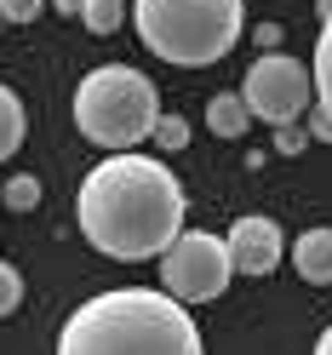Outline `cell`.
<instances>
[{
    "mask_svg": "<svg viewBox=\"0 0 332 355\" xmlns=\"http://www.w3.org/2000/svg\"><path fill=\"white\" fill-rule=\"evenodd\" d=\"M184 184L178 172L155 155L132 149V155H109L75 189V224L103 258L115 263H161L166 247L184 235Z\"/></svg>",
    "mask_w": 332,
    "mask_h": 355,
    "instance_id": "cell-1",
    "label": "cell"
},
{
    "mask_svg": "<svg viewBox=\"0 0 332 355\" xmlns=\"http://www.w3.org/2000/svg\"><path fill=\"white\" fill-rule=\"evenodd\" d=\"M58 355H207L189 304L155 286H109L58 332Z\"/></svg>",
    "mask_w": 332,
    "mask_h": 355,
    "instance_id": "cell-2",
    "label": "cell"
},
{
    "mask_svg": "<svg viewBox=\"0 0 332 355\" xmlns=\"http://www.w3.org/2000/svg\"><path fill=\"white\" fill-rule=\"evenodd\" d=\"M132 24H138V40L161 63L207 69L241 40L247 6L241 0H138Z\"/></svg>",
    "mask_w": 332,
    "mask_h": 355,
    "instance_id": "cell-3",
    "label": "cell"
},
{
    "mask_svg": "<svg viewBox=\"0 0 332 355\" xmlns=\"http://www.w3.org/2000/svg\"><path fill=\"white\" fill-rule=\"evenodd\" d=\"M161 121V92L155 80L138 75L132 63H98L92 75L75 86V126L109 155H132L143 138H155Z\"/></svg>",
    "mask_w": 332,
    "mask_h": 355,
    "instance_id": "cell-4",
    "label": "cell"
},
{
    "mask_svg": "<svg viewBox=\"0 0 332 355\" xmlns=\"http://www.w3.org/2000/svg\"><path fill=\"white\" fill-rule=\"evenodd\" d=\"M229 275H235L229 241L212 235V230H184L166 247V258H161V293H172L178 304H212V298H224L229 293Z\"/></svg>",
    "mask_w": 332,
    "mask_h": 355,
    "instance_id": "cell-5",
    "label": "cell"
},
{
    "mask_svg": "<svg viewBox=\"0 0 332 355\" xmlns=\"http://www.w3.org/2000/svg\"><path fill=\"white\" fill-rule=\"evenodd\" d=\"M241 98H247L252 121H270L275 132L281 126H298L309 109H315V69L286 52H263L247 80H241Z\"/></svg>",
    "mask_w": 332,
    "mask_h": 355,
    "instance_id": "cell-6",
    "label": "cell"
},
{
    "mask_svg": "<svg viewBox=\"0 0 332 355\" xmlns=\"http://www.w3.org/2000/svg\"><path fill=\"white\" fill-rule=\"evenodd\" d=\"M286 252V241H281V224L275 218H235L229 224V258H235V275H275V263Z\"/></svg>",
    "mask_w": 332,
    "mask_h": 355,
    "instance_id": "cell-7",
    "label": "cell"
},
{
    "mask_svg": "<svg viewBox=\"0 0 332 355\" xmlns=\"http://www.w3.org/2000/svg\"><path fill=\"white\" fill-rule=\"evenodd\" d=\"M292 270L309 281V286H332V230H304L292 241Z\"/></svg>",
    "mask_w": 332,
    "mask_h": 355,
    "instance_id": "cell-8",
    "label": "cell"
},
{
    "mask_svg": "<svg viewBox=\"0 0 332 355\" xmlns=\"http://www.w3.org/2000/svg\"><path fill=\"white\" fill-rule=\"evenodd\" d=\"M207 126L218 132V138H241V132L252 126V109H247V98H241V92H218V98L207 103Z\"/></svg>",
    "mask_w": 332,
    "mask_h": 355,
    "instance_id": "cell-9",
    "label": "cell"
},
{
    "mask_svg": "<svg viewBox=\"0 0 332 355\" xmlns=\"http://www.w3.org/2000/svg\"><path fill=\"white\" fill-rule=\"evenodd\" d=\"M315 109L332 121V12L321 17V29H315Z\"/></svg>",
    "mask_w": 332,
    "mask_h": 355,
    "instance_id": "cell-10",
    "label": "cell"
},
{
    "mask_svg": "<svg viewBox=\"0 0 332 355\" xmlns=\"http://www.w3.org/2000/svg\"><path fill=\"white\" fill-rule=\"evenodd\" d=\"M29 132V115H24V98L12 92V86H0V161H12L17 144H24Z\"/></svg>",
    "mask_w": 332,
    "mask_h": 355,
    "instance_id": "cell-11",
    "label": "cell"
},
{
    "mask_svg": "<svg viewBox=\"0 0 332 355\" xmlns=\"http://www.w3.org/2000/svg\"><path fill=\"white\" fill-rule=\"evenodd\" d=\"M80 24L92 35H115L126 24V0H80Z\"/></svg>",
    "mask_w": 332,
    "mask_h": 355,
    "instance_id": "cell-12",
    "label": "cell"
},
{
    "mask_svg": "<svg viewBox=\"0 0 332 355\" xmlns=\"http://www.w3.org/2000/svg\"><path fill=\"white\" fill-rule=\"evenodd\" d=\"M0 207H6V212H35V207H40V184H35L29 172H17L12 184L0 189Z\"/></svg>",
    "mask_w": 332,
    "mask_h": 355,
    "instance_id": "cell-13",
    "label": "cell"
},
{
    "mask_svg": "<svg viewBox=\"0 0 332 355\" xmlns=\"http://www.w3.org/2000/svg\"><path fill=\"white\" fill-rule=\"evenodd\" d=\"M17 304H24V275H17L12 263H0V321H6Z\"/></svg>",
    "mask_w": 332,
    "mask_h": 355,
    "instance_id": "cell-14",
    "label": "cell"
},
{
    "mask_svg": "<svg viewBox=\"0 0 332 355\" xmlns=\"http://www.w3.org/2000/svg\"><path fill=\"white\" fill-rule=\"evenodd\" d=\"M155 144H161V149H184V144H189L184 115H161V121H155Z\"/></svg>",
    "mask_w": 332,
    "mask_h": 355,
    "instance_id": "cell-15",
    "label": "cell"
},
{
    "mask_svg": "<svg viewBox=\"0 0 332 355\" xmlns=\"http://www.w3.org/2000/svg\"><path fill=\"white\" fill-rule=\"evenodd\" d=\"M0 17H6V24H35L40 0H0Z\"/></svg>",
    "mask_w": 332,
    "mask_h": 355,
    "instance_id": "cell-16",
    "label": "cell"
},
{
    "mask_svg": "<svg viewBox=\"0 0 332 355\" xmlns=\"http://www.w3.org/2000/svg\"><path fill=\"white\" fill-rule=\"evenodd\" d=\"M309 138H321V144H332V121L321 115V109H309Z\"/></svg>",
    "mask_w": 332,
    "mask_h": 355,
    "instance_id": "cell-17",
    "label": "cell"
},
{
    "mask_svg": "<svg viewBox=\"0 0 332 355\" xmlns=\"http://www.w3.org/2000/svg\"><path fill=\"white\" fill-rule=\"evenodd\" d=\"M275 144H281L286 155H298V149H304V132H298V126H281V132H275Z\"/></svg>",
    "mask_w": 332,
    "mask_h": 355,
    "instance_id": "cell-18",
    "label": "cell"
},
{
    "mask_svg": "<svg viewBox=\"0 0 332 355\" xmlns=\"http://www.w3.org/2000/svg\"><path fill=\"white\" fill-rule=\"evenodd\" d=\"M275 40H281V29H275V24H263V29H258V46H263V52H275Z\"/></svg>",
    "mask_w": 332,
    "mask_h": 355,
    "instance_id": "cell-19",
    "label": "cell"
},
{
    "mask_svg": "<svg viewBox=\"0 0 332 355\" xmlns=\"http://www.w3.org/2000/svg\"><path fill=\"white\" fill-rule=\"evenodd\" d=\"M315 355H332V327H326L321 338H315Z\"/></svg>",
    "mask_w": 332,
    "mask_h": 355,
    "instance_id": "cell-20",
    "label": "cell"
},
{
    "mask_svg": "<svg viewBox=\"0 0 332 355\" xmlns=\"http://www.w3.org/2000/svg\"><path fill=\"white\" fill-rule=\"evenodd\" d=\"M0 24H6V17H0Z\"/></svg>",
    "mask_w": 332,
    "mask_h": 355,
    "instance_id": "cell-21",
    "label": "cell"
}]
</instances>
